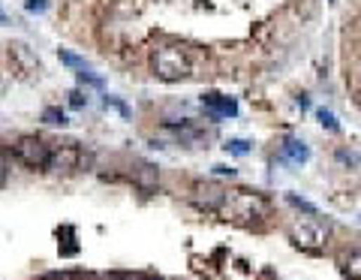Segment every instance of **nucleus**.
Returning a JSON list of instances; mask_svg holds the SVG:
<instances>
[{
	"instance_id": "nucleus-14",
	"label": "nucleus",
	"mask_w": 361,
	"mask_h": 280,
	"mask_svg": "<svg viewBox=\"0 0 361 280\" xmlns=\"http://www.w3.org/2000/svg\"><path fill=\"white\" fill-rule=\"evenodd\" d=\"M286 202H289V205H295V208H301V211H307V214H316V208L310 205V202L298 199V196H295V193H289V196H286Z\"/></svg>"
},
{
	"instance_id": "nucleus-17",
	"label": "nucleus",
	"mask_w": 361,
	"mask_h": 280,
	"mask_svg": "<svg viewBox=\"0 0 361 280\" xmlns=\"http://www.w3.org/2000/svg\"><path fill=\"white\" fill-rule=\"evenodd\" d=\"M70 103H72V106H76V109H81V106H84V103H88V100H84V96H81L79 91H72V94H70Z\"/></svg>"
},
{
	"instance_id": "nucleus-3",
	"label": "nucleus",
	"mask_w": 361,
	"mask_h": 280,
	"mask_svg": "<svg viewBox=\"0 0 361 280\" xmlns=\"http://www.w3.org/2000/svg\"><path fill=\"white\" fill-rule=\"evenodd\" d=\"M289 235H292L295 244L304 247V250H320V247L325 244V238H328V226L322 220H316V214H310L307 220L295 223L289 229Z\"/></svg>"
},
{
	"instance_id": "nucleus-9",
	"label": "nucleus",
	"mask_w": 361,
	"mask_h": 280,
	"mask_svg": "<svg viewBox=\"0 0 361 280\" xmlns=\"http://www.w3.org/2000/svg\"><path fill=\"white\" fill-rule=\"evenodd\" d=\"M133 181H136V187H142V190H157V169L154 166H139L133 172Z\"/></svg>"
},
{
	"instance_id": "nucleus-16",
	"label": "nucleus",
	"mask_w": 361,
	"mask_h": 280,
	"mask_svg": "<svg viewBox=\"0 0 361 280\" xmlns=\"http://www.w3.org/2000/svg\"><path fill=\"white\" fill-rule=\"evenodd\" d=\"M25 6H27V13H42V9H46L48 4H46V0H27Z\"/></svg>"
},
{
	"instance_id": "nucleus-1",
	"label": "nucleus",
	"mask_w": 361,
	"mask_h": 280,
	"mask_svg": "<svg viewBox=\"0 0 361 280\" xmlns=\"http://www.w3.org/2000/svg\"><path fill=\"white\" fill-rule=\"evenodd\" d=\"M151 70L163 82H180L190 75V61L178 46H160L151 55Z\"/></svg>"
},
{
	"instance_id": "nucleus-18",
	"label": "nucleus",
	"mask_w": 361,
	"mask_h": 280,
	"mask_svg": "<svg viewBox=\"0 0 361 280\" xmlns=\"http://www.w3.org/2000/svg\"><path fill=\"white\" fill-rule=\"evenodd\" d=\"M217 175H235V169H226V166H214Z\"/></svg>"
},
{
	"instance_id": "nucleus-15",
	"label": "nucleus",
	"mask_w": 361,
	"mask_h": 280,
	"mask_svg": "<svg viewBox=\"0 0 361 280\" xmlns=\"http://www.w3.org/2000/svg\"><path fill=\"white\" fill-rule=\"evenodd\" d=\"M6 178H9V157L0 151V187L6 184Z\"/></svg>"
},
{
	"instance_id": "nucleus-12",
	"label": "nucleus",
	"mask_w": 361,
	"mask_h": 280,
	"mask_svg": "<svg viewBox=\"0 0 361 280\" xmlns=\"http://www.w3.org/2000/svg\"><path fill=\"white\" fill-rule=\"evenodd\" d=\"M316 117H320V121H322V127H328V130H332V133H337V130H341V124H337V117H334L332 112L320 109V112H316Z\"/></svg>"
},
{
	"instance_id": "nucleus-4",
	"label": "nucleus",
	"mask_w": 361,
	"mask_h": 280,
	"mask_svg": "<svg viewBox=\"0 0 361 280\" xmlns=\"http://www.w3.org/2000/svg\"><path fill=\"white\" fill-rule=\"evenodd\" d=\"M13 151H15V160H21V163L30 166V169H46L48 160H51V145L42 142V139H37V136L18 139Z\"/></svg>"
},
{
	"instance_id": "nucleus-7",
	"label": "nucleus",
	"mask_w": 361,
	"mask_h": 280,
	"mask_svg": "<svg viewBox=\"0 0 361 280\" xmlns=\"http://www.w3.org/2000/svg\"><path fill=\"white\" fill-rule=\"evenodd\" d=\"M280 157L289 160V163H298V166H301V163H307V160H310V151H307V145L298 142V139H286Z\"/></svg>"
},
{
	"instance_id": "nucleus-5",
	"label": "nucleus",
	"mask_w": 361,
	"mask_h": 280,
	"mask_svg": "<svg viewBox=\"0 0 361 280\" xmlns=\"http://www.w3.org/2000/svg\"><path fill=\"white\" fill-rule=\"evenodd\" d=\"M84 163V154L76 145H63V148H51V160H48V169L51 172H70V169H79Z\"/></svg>"
},
{
	"instance_id": "nucleus-10",
	"label": "nucleus",
	"mask_w": 361,
	"mask_h": 280,
	"mask_svg": "<svg viewBox=\"0 0 361 280\" xmlns=\"http://www.w3.org/2000/svg\"><path fill=\"white\" fill-rule=\"evenodd\" d=\"M223 148H226V151H229V154H238V157H244V154H250V145H247V142H244V139H229V142H226V145H223Z\"/></svg>"
},
{
	"instance_id": "nucleus-2",
	"label": "nucleus",
	"mask_w": 361,
	"mask_h": 280,
	"mask_svg": "<svg viewBox=\"0 0 361 280\" xmlns=\"http://www.w3.org/2000/svg\"><path fill=\"white\" fill-rule=\"evenodd\" d=\"M220 211L229 214V217H235V220H250V217H265V214H268V202H265L259 193L235 190V193H226Z\"/></svg>"
},
{
	"instance_id": "nucleus-11",
	"label": "nucleus",
	"mask_w": 361,
	"mask_h": 280,
	"mask_svg": "<svg viewBox=\"0 0 361 280\" xmlns=\"http://www.w3.org/2000/svg\"><path fill=\"white\" fill-rule=\"evenodd\" d=\"M60 61L67 63V67H76L79 72H84V70H88V63H84L81 58H76V55H72V51H60Z\"/></svg>"
},
{
	"instance_id": "nucleus-6",
	"label": "nucleus",
	"mask_w": 361,
	"mask_h": 280,
	"mask_svg": "<svg viewBox=\"0 0 361 280\" xmlns=\"http://www.w3.org/2000/svg\"><path fill=\"white\" fill-rule=\"evenodd\" d=\"M202 106L211 112V117H235L238 115V103L223 94H205L202 96Z\"/></svg>"
},
{
	"instance_id": "nucleus-8",
	"label": "nucleus",
	"mask_w": 361,
	"mask_h": 280,
	"mask_svg": "<svg viewBox=\"0 0 361 280\" xmlns=\"http://www.w3.org/2000/svg\"><path fill=\"white\" fill-rule=\"evenodd\" d=\"M341 274L349 280H361V250H349L341 260Z\"/></svg>"
},
{
	"instance_id": "nucleus-13",
	"label": "nucleus",
	"mask_w": 361,
	"mask_h": 280,
	"mask_svg": "<svg viewBox=\"0 0 361 280\" xmlns=\"http://www.w3.org/2000/svg\"><path fill=\"white\" fill-rule=\"evenodd\" d=\"M42 121L46 124H67V115H63L60 109H46L42 112Z\"/></svg>"
}]
</instances>
